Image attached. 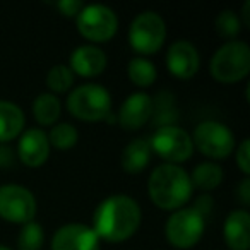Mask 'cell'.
<instances>
[{
  "mask_svg": "<svg viewBox=\"0 0 250 250\" xmlns=\"http://www.w3.org/2000/svg\"><path fill=\"white\" fill-rule=\"evenodd\" d=\"M143 223V211L136 199L129 195H110L96 206L93 226L100 240L122 243L132 238Z\"/></svg>",
  "mask_w": 250,
  "mask_h": 250,
  "instance_id": "obj_1",
  "label": "cell"
},
{
  "mask_svg": "<svg viewBox=\"0 0 250 250\" xmlns=\"http://www.w3.org/2000/svg\"><path fill=\"white\" fill-rule=\"evenodd\" d=\"M192 182L188 173L180 165H158L147 180V194L161 211H177L185 208L192 197Z\"/></svg>",
  "mask_w": 250,
  "mask_h": 250,
  "instance_id": "obj_2",
  "label": "cell"
},
{
  "mask_svg": "<svg viewBox=\"0 0 250 250\" xmlns=\"http://www.w3.org/2000/svg\"><path fill=\"white\" fill-rule=\"evenodd\" d=\"M212 79L221 84H235L250 74V48L245 42L231 40L219 46L209 63Z\"/></svg>",
  "mask_w": 250,
  "mask_h": 250,
  "instance_id": "obj_3",
  "label": "cell"
},
{
  "mask_svg": "<svg viewBox=\"0 0 250 250\" xmlns=\"http://www.w3.org/2000/svg\"><path fill=\"white\" fill-rule=\"evenodd\" d=\"M65 106L77 120L100 122L111 113V94L101 84L86 83L70 91Z\"/></svg>",
  "mask_w": 250,
  "mask_h": 250,
  "instance_id": "obj_4",
  "label": "cell"
},
{
  "mask_svg": "<svg viewBox=\"0 0 250 250\" xmlns=\"http://www.w3.org/2000/svg\"><path fill=\"white\" fill-rule=\"evenodd\" d=\"M167 40V22L156 11H143L129 26V43L136 53L153 55Z\"/></svg>",
  "mask_w": 250,
  "mask_h": 250,
  "instance_id": "obj_5",
  "label": "cell"
},
{
  "mask_svg": "<svg viewBox=\"0 0 250 250\" xmlns=\"http://www.w3.org/2000/svg\"><path fill=\"white\" fill-rule=\"evenodd\" d=\"M206 229V218L194 208H182L171 212L165 223L168 243L178 250H188L201 242Z\"/></svg>",
  "mask_w": 250,
  "mask_h": 250,
  "instance_id": "obj_6",
  "label": "cell"
},
{
  "mask_svg": "<svg viewBox=\"0 0 250 250\" xmlns=\"http://www.w3.org/2000/svg\"><path fill=\"white\" fill-rule=\"evenodd\" d=\"M77 31L91 43H106L117 35V12L103 4L84 5L76 18Z\"/></svg>",
  "mask_w": 250,
  "mask_h": 250,
  "instance_id": "obj_7",
  "label": "cell"
},
{
  "mask_svg": "<svg viewBox=\"0 0 250 250\" xmlns=\"http://www.w3.org/2000/svg\"><path fill=\"white\" fill-rule=\"evenodd\" d=\"M192 144L197 151L211 160L228 158L235 151V136L225 124L204 120L192 132Z\"/></svg>",
  "mask_w": 250,
  "mask_h": 250,
  "instance_id": "obj_8",
  "label": "cell"
},
{
  "mask_svg": "<svg viewBox=\"0 0 250 250\" xmlns=\"http://www.w3.org/2000/svg\"><path fill=\"white\" fill-rule=\"evenodd\" d=\"M151 151L170 165H178L187 161L194 153L192 137L187 130L178 125H165L158 127L156 132L149 139Z\"/></svg>",
  "mask_w": 250,
  "mask_h": 250,
  "instance_id": "obj_9",
  "label": "cell"
},
{
  "mask_svg": "<svg viewBox=\"0 0 250 250\" xmlns=\"http://www.w3.org/2000/svg\"><path fill=\"white\" fill-rule=\"evenodd\" d=\"M36 197L29 188L18 184L0 185V218L14 225H26L35 221Z\"/></svg>",
  "mask_w": 250,
  "mask_h": 250,
  "instance_id": "obj_10",
  "label": "cell"
},
{
  "mask_svg": "<svg viewBox=\"0 0 250 250\" xmlns=\"http://www.w3.org/2000/svg\"><path fill=\"white\" fill-rule=\"evenodd\" d=\"M151 118H153V98L144 91H137L125 98L117 113L118 125L129 132L143 129Z\"/></svg>",
  "mask_w": 250,
  "mask_h": 250,
  "instance_id": "obj_11",
  "label": "cell"
},
{
  "mask_svg": "<svg viewBox=\"0 0 250 250\" xmlns=\"http://www.w3.org/2000/svg\"><path fill=\"white\" fill-rule=\"evenodd\" d=\"M167 69L171 76L177 79H192L199 72L201 67V55L195 45H192L188 40H177L168 46L167 52Z\"/></svg>",
  "mask_w": 250,
  "mask_h": 250,
  "instance_id": "obj_12",
  "label": "cell"
},
{
  "mask_svg": "<svg viewBox=\"0 0 250 250\" xmlns=\"http://www.w3.org/2000/svg\"><path fill=\"white\" fill-rule=\"evenodd\" d=\"M52 250H100V238L91 226L83 223L63 225L53 233Z\"/></svg>",
  "mask_w": 250,
  "mask_h": 250,
  "instance_id": "obj_13",
  "label": "cell"
},
{
  "mask_svg": "<svg viewBox=\"0 0 250 250\" xmlns=\"http://www.w3.org/2000/svg\"><path fill=\"white\" fill-rule=\"evenodd\" d=\"M48 136L42 129H28L19 136L18 141V158L24 167L40 168L50 158Z\"/></svg>",
  "mask_w": 250,
  "mask_h": 250,
  "instance_id": "obj_14",
  "label": "cell"
},
{
  "mask_svg": "<svg viewBox=\"0 0 250 250\" xmlns=\"http://www.w3.org/2000/svg\"><path fill=\"white\" fill-rule=\"evenodd\" d=\"M106 53L96 45H81L70 53L69 69L81 77H96L106 69Z\"/></svg>",
  "mask_w": 250,
  "mask_h": 250,
  "instance_id": "obj_15",
  "label": "cell"
},
{
  "mask_svg": "<svg viewBox=\"0 0 250 250\" xmlns=\"http://www.w3.org/2000/svg\"><path fill=\"white\" fill-rule=\"evenodd\" d=\"M223 238L229 250L250 249V214L247 209H235L226 216Z\"/></svg>",
  "mask_w": 250,
  "mask_h": 250,
  "instance_id": "obj_16",
  "label": "cell"
},
{
  "mask_svg": "<svg viewBox=\"0 0 250 250\" xmlns=\"http://www.w3.org/2000/svg\"><path fill=\"white\" fill-rule=\"evenodd\" d=\"M151 154H153V151H151L149 146V139H146V137L132 139L124 147V151H122V156H120L122 170L130 175L141 173L149 165Z\"/></svg>",
  "mask_w": 250,
  "mask_h": 250,
  "instance_id": "obj_17",
  "label": "cell"
},
{
  "mask_svg": "<svg viewBox=\"0 0 250 250\" xmlns=\"http://www.w3.org/2000/svg\"><path fill=\"white\" fill-rule=\"evenodd\" d=\"M26 117L19 104L0 100V144H7L24 130Z\"/></svg>",
  "mask_w": 250,
  "mask_h": 250,
  "instance_id": "obj_18",
  "label": "cell"
},
{
  "mask_svg": "<svg viewBox=\"0 0 250 250\" xmlns=\"http://www.w3.org/2000/svg\"><path fill=\"white\" fill-rule=\"evenodd\" d=\"M62 115L60 98L52 93H40L33 101V117L42 127H52Z\"/></svg>",
  "mask_w": 250,
  "mask_h": 250,
  "instance_id": "obj_19",
  "label": "cell"
},
{
  "mask_svg": "<svg viewBox=\"0 0 250 250\" xmlns=\"http://www.w3.org/2000/svg\"><path fill=\"white\" fill-rule=\"evenodd\" d=\"M188 177H190L192 187L199 188L202 192H211L219 187V184L225 178V171L214 161H202L192 170Z\"/></svg>",
  "mask_w": 250,
  "mask_h": 250,
  "instance_id": "obj_20",
  "label": "cell"
},
{
  "mask_svg": "<svg viewBox=\"0 0 250 250\" xmlns=\"http://www.w3.org/2000/svg\"><path fill=\"white\" fill-rule=\"evenodd\" d=\"M127 76L137 87H149L158 77L156 65L146 57H134L127 65Z\"/></svg>",
  "mask_w": 250,
  "mask_h": 250,
  "instance_id": "obj_21",
  "label": "cell"
},
{
  "mask_svg": "<svg viewBox=\"0 0 250 250\" xmlns=\"http://www.w3.org/2000/svg\"><path fill=\"white\" fill-rule=\"evenodd\" d=\"M46 136H48L50 147H55L59 151L72 149L79 141V132L69 122H60V124L52 125V129Z\"/></svg>",
  "mask_w": 250,
  "mask_h": 250,
  "instance_id": "obj_22",
  "label": "cell"
},
{
  "mask_svg": "<svg viewBox=\"0 0 250 250\" xmlns=\"http://www.w3.org/2000/svg\"><path fill=\"white\" fill-rule=\"evenodd\" d=\"M46 86H48V93L52 94H62L70 91L74 86V74L69 69V65L63 63H57L46 72Z\"/></svg>",
  "mask_w": 250,
  "mask_h": 250,
  "instance_id": "obj_23",
  "label": "cell"
},
{
  "mask_svg": "<svg viewBox=\"0 0 250 250\" xmlns=\"http://www.w3.org/2000/svg\"><path fill=\"white\" fill-rule=\"evenodd\" d=\"M45 242L43 226L36 221H29L22 225L18 235V250H42Z\"/></svg>",
  "mask_w": 250,
  "mask_h": 250,
  "instance_id": "obj_24",
  "label": "cell"
},
{
  "mask_svg": "<svg viewBox=\"0 0 250 250\" xmlns=\"http://www.w3.org/2000/svg\"><path fill=\"white\" fill-rule=\"evenodd\" d=\"M214 29L221 38H228L229 42L235 40L242 31V19L238 18V14L229 9H225L218 14L214 21Z\"/></svg>",
  "mask_w": 250,
  "mask_h": 250,
  "instance_id": "obj_25",
  "label": "cell"
},
{
  "mask_svg": "<svg viewBox=\"0 0 250 250\" xmlns=\"http://www.w3.org/2000/svg\"><path fill=\"white\" fill-rule=\"evenodd\" d=\"M236 165L245 177L250 175V139H243L236 147Z\"/></svg>",
  "mask_w": 250,
  "mask_h": 250,
  "instance_id": "obj_26",
  "label": "cell"
},
{
  "mask_svg": "<svg viewBox=\"0 0 250 250\" xmlns=\"http://www.w3.org/2000/svg\"><path fill=\"white\" fill-rule=\"evenodd\" d=\"M55 7L60 11V14L65 16V18H77L81 11H83L84 4L79 0H60L57 2Z\"/></svg>",
  "mask_w": 250,
  "mask_h": 250,
  "instance_id": "obj_27",
  "label": "cell"
},
{
  "mask_svg": "<svg viewBox=\"0 0 250 250\" xmlns=\"http://www.w3.org/2000/svg\"><path fill=\"white\" fill-rule=\"evenodd\" d=\"M212 206H214V201H212L211 195H209V194H202V195H199V197L195 199V204L192 206V208H194L197 212H201V214L206 218V216L211 212Z\"/></svg>",
  "mask_w": 250,
  "mask_h": 250,
  "instance_id": "obj_28",
  "label": "cell"
},
{
  "mask_svg": "<svg viewBox=\"0 0 250 250\" xmlns=\"http://www.w3.org/2000/svg\"><path fill=\"white\" fill-rule=\"evenodd\" d=\"M236 197L238 201L242 202V206H249L250 204V178L249 177H243V180L238 184L236 187Z\"/></svg>",
  "mask_w": 250,
  "mask_h": 250,
  "instance_id": "obj_29",
  "label": "cell"
},
{
  "mask_svg": "<svg viewBox=\"0 0 250 250\" xmlns=\"http://www.w3.org/2000/svg\"><path fill=\"white\" fill-rule=\"evenodd\" d=\"M14 163V151L7 144H0V170H7Z\"/></svg>",
  "mask_w": 250,
  "mask_h": 250,
  "instance_id": "obj_30",
  "label": "cell"
},
{
  "mask_svg": "<svg viewBox=\"0 0 250 250\" xmlns=\"http://www.w3.org/2000/svg\"><path fill=\"white\" fill-rule=\"evenodd\" d=\"M249 9H250V0H247L245 4H243V9H242V18H243V22H242V26H250V12H249Z\"/></svg>",
  "mask_w": 250,
  "mask_h": 250,
  "instance_id": "obj_31",
  "label": "cell"
},
{
  "mask_svg": "<svg viewBox=\"0 0 250 250\" xmlns=\"http://www.w3.org/2000/svg\"><path fill=\"white\" fill-rule=\"evenodd\" d=\"M0 250H12V249H9V247H5V245H0Z\"/></svg>",
  "mask_w": 250,
  "mask_h": 250,
  "instance_id": "obj_32",
  "label": "cell"
}]
</instances>
